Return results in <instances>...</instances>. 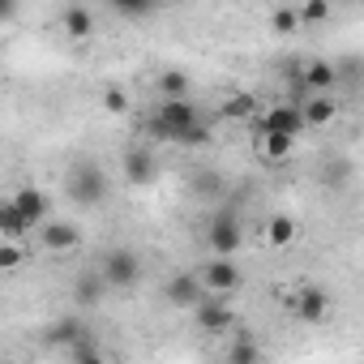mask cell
<instances>
[{"label": "cell", "mask_w": 364, "mask_h": 364, "mask_svg": "<svg viewBox=\"0 0 364 364\" xmlns=\"http://www.w3.org/2000/svg\"><path fill=\"white\" fill-rule=\"evenodd\" d=\"M202 124V112L193 99H159L154 112H150V133L159 141H176V146H185V137Z\"/></svg>", "instance_id": "6da1fadb"}, {"label": "cell", "mask_w": 364, "mask_h": 364, "mask_svg": "<svg viewBox=\"0 0 364 364\" xmlns=\"http://www.w3.org/2000/svg\"><path fill=\"white\" fill-rule=\"evenodd\" d=\"M65 193L77 202V206H103L107 193H112V180L99 163H77L65 180Z\"/></svg>", "instance_id": "7a4b0ae2"}, {"label": "cell", "mask_w": 364, "mask_h": 364, "mask_svg": "<svg viewBox=\"0 0 364 364\" xmlns=\"http://www.w3.org/2000/svg\"><path fill=\"white\" fill-rule=\"evenodd\" d=\"M206 245H210L215 257H236V253L245 249V228H240V215H236L232 206H223V210L210 215V223H206Z\"/></svg>", "instance_id": "3957f363"}, {"label": "cell", "mask_w": 364, "mask_h": 364, "mask_svg": "<svg viewBox=\"0 0 364 364\" xmlns=\"http://www.w3.org/2000/svg\"><path fill=\"white\" fill-rule=\"evenodd\" d=\"M99 279L107 283V291L116 287V291H124V287H137L141 283V257L133 253V249H107L103 253V262H99Z\"/></svg>", "instance_id": "277c9868"}, {"label": "cell", "mask_w": 364, "mask_h": 364, "mask_svg": "<svg viewBox=\"0 0 364 364\" xmlns=\"http://www.w3.org/2000/svg\"><path fill=\"white\" fill-rule=\"evenodd\" d=\"M253 133L257 137H300L304 133V120H300V107L296 103H274V107H266V112H257L253 116Z\"/></svg>", "instance_id": "5b68a950"}, {"label": "cell", "mask_w": 364, "mask_h": 364, "mask_svg": "<svg viewBox=\"0 0 364 364\" xmlns=\"http://www.w3.org/2000/svg\"><path fill=\"white\" fill-rule=\"evenodd\" d=\"M193 321H198V330H206V334H228V330L236 326V309L228 304V296H202V300L193 304Z\"/></svg>", "instance_id": "8992f818"}, {"label": "cell", "mask_w": 364, "mask_h": 364, "mask_svg": "<svg viewBox=\"0 0 364 364\" xmlns=\"http://www.w3.org/2000/svg\"><path fill=\"white\" fill-rule=\"evenodd\" d=\"M198 274V283H202V291H215V296H228V291H236L240 287V266H236V257H210L202 270H193Z\"/></svg>", "instance_id": "52a82bcc"}, {"label": "cell", "mask_w": 364, "mask_h": 364, "mask_svg": "<svg viewBox=\"0 0 364 364\" xmlns=\"http://www.w3.org/2000/svg\"><path fill=\"white\" fill-rule=\"evenodd\" d=\"M291 313H296L300 321H309V326L326 321V317H330V291H326V287H317V283L296 287V296H291Z\"/></svg>", "instance_id": "ba28073f"}, {"label": "cell", "mask_w": 364, "mask_h": 364, "mask_svg": "<svg viewBox=\"0 0 364 364\" xmlns=\"http://www.w3.org/2000/svg\"><path fill=\"white\" fill-rule=\"evenodd\" d=\"M163 296H167V304H176V309H193L206 291H202V283H198L193 270H176V274L163 283Z\"/></svg>", "instance_id": "9c48e42d"}, {"label": "cell", "mask_w": 364, "mask_h": 364, "mask_svg": "<svg viewBox=\"0 0 364 364\" xmlns=\"http://www.w3.org/2000/svg\"><path fill=\"white\" fill-rule=\"evenodd\" d=\"M43 249L48 253H73V249H82V228L77 223H69V219H56V223H43Z\"/></svg>", "instance_id": "30bf717a"}, {"label": "cell", "mask_w": 364, "mask_h": 364, "mask_svg": "<svg viewBox=\"0 0 364 364\" xmlns=\"http://www.w3.org/2000/svg\"><path fill=\"white\" fill-rule=\"evenodd\" d=\"M9 202H14V210H18L31 228H35V223H43V219H48V206H52V198H48L43 189H35V185H22Z\"/></svg>", "instance_id": "8fae6325"}, {"label": "cell", "mask_w": 364, "mask_h": 364, "mask_svg": "<svg viewBox=\"0 0 364 364\" xmlns=\"http://www.w3.org/2000/svg\"><path fill=\"white\" fill-rule=\"evenodd\" d=\"M300 107V120H304V129H330V120L338 116V103L330 99V95H309L304 103H296Z\"/></svg>", "instance_id": "7c38bea8"}, {"label": "cell", "mask_w": 364, "mask_h": 364, "mask_svg": "<svg viewBox=\"0 0 364 364\" xmlns=\"http://www.w3.org/2000/svg\"><path fill=\"white\" fill-rule=\"evenodd\" d=\"M120 163H124V180H129V185H150V176H154V150L150 146H129Z\"/></svg>", "instance_id": "4fadbf2b"}, {"label": "cell", "mask_w": 364, "mask_h": 364, "mask_svg": "<svg viewBox=\"0 0 364 364\" xmlns=\"http://www.w3.org/2000/svg\"><path fill=\"white\" fill-rule=\"evenodd\" d=\"M60 31H65L69 39H90V35H95V14H90L86 5H65V9H60Z\"/></svg>", "instance_id": "5bb4252c"}, {"label": "cell", "mask_w": 364, "mask_h": 364, "mask_svg": "<svg viewBox=\"0 0 364 364\" xmlns=\"http://www.w3.org/2000/svg\"><path fill=\"white\" fill-rule=\"evenodd\" d=\"M300 82H304L313 95H330V90H334V82H338V69H334L330 60H309V65H304V73H300Z\"/></svg>", "instance_id": "9a60e30c"}, {"label": "cell", "mask_w": 364, "mask_h": 364, "mask_svg": "<svg viewBox=\"0 0 364 364\" xmlns=\"http://www.w3.org/2000/svg\"><path fill=\"white\" fill-rule=\"evenodd\" d=\"M86 338V326H82V317H60V321H52V330H48V343L52 347H77Z\"/></svg>", "instance_id": "2e32d148"}, {"label": "cell", "mask_w": 364, "mask_h": 364, "mask_svg": "<svg viewBox=\"0 0 364 364\" xmlns=\"http://www.w3.org/2000/svg\"><path fill=\"white\" fill-rule=\"evenodd\" d=\"M0 236L14 240V245H22V240L31 236V223L14 210V202H9V198H0Z\"/></svg>", "instance_id": "e0dca14e"}, {"label": "cell", "mask_w": 364, "mask_h": 364, "mask_svg": "<svg viewBox=\"0 0 364 364\" xmlns=\"http://www.w3.org/2000/svg\"><path fill=\"white\" fill-rule=\"evenodd\" d=\"M154 90H159V99H189L193 82H189V73H185V69H163V73H159V82H154Z\"/></svg>", "instance_id": "ac0fdd59"}, {"label": "cell", "mask_w": 364, "mask_h": 364, "mask_svg": "<svg viewBox=\"0 0 364 364\" xmlns=\"http://www.w3.org/2000/svg\"><path fill=\"white\" fill-rule=\"evenodd\" d=\"M103 291H107V283L99 279V270H86V274H77V283H73V304H77V309L99 304Z\"/></svg>", "instance_id": "d6986e66"}, {"label": "cell", "mask_w": 364, "mask_h": 364, "mask_svg": "<svg viewBox=\"0 0 364 364\" xmlns=\"http://www.w3.org/2000/svg\"><path fill=\"white\" fill-rule=\"evenodd\" d=\"M296 236H300V228H296L291 215H274L266 223V245L270 249H287V245H296Z\"/></svg>", "instance_id": "ffe728a7"}, {"label": "cell", "mask_w": 364, "mask_h": 364, "mask_svg": "<svg viewBox=\"0 0 364 364\" xmlns=\"http://www.w3.org/2000/svg\"><path fill=\"white\" fill-rule=\"evenodd\" d=\"M262 360H266L262 343H257V338H249V334H240V338H232V343H228V360H223V364H262Z\"/></svg>", "instance_id": "44dd1931"}, {"label": "cell", "mask_w": 364, "mask_h": 364, "mask_svg": "<svg viewBox=\"0 0 364 364\" xmlns=\"http://www.w3.org/2000/svg\"><path fill=\"white\" fill-rule=\"evenodd\" d=\"M257 154L266 159V163H287L291 154H296V141L291 137H257Z\"/></svg>", "instance_id": "7402d4cb"}, {"label": "cell", "mask_w": 364, "mask_h": 364, "mask_svg": "<svg viewBox=\"0 0 364 364\" xmlns=\"http://www.w3.org/2000/svg\"><path fill=\"white\" fill-rule=\"evenodd\" d=\"M223 116H232V120H253V116H257V99H253V95H232V99L223 103Z\"/></svg>", "instance_id": "603a6c76"}, {"label": "cell", "mask_w": 364, "mask_h": 364, "mask_svg": "<svg viewBox=\"0 0 364 364\" xmlns=\"http://www.w3.org/2000/svg\"><path fill=\"white\" fill-rule=\"evenodd\" d=\"M18 266H26V245L0 240V274H5V270H18Z\"/></svg>", "instance_id": "cb8c5ba5"}, {"label": "cell", "mask_w": 364, "mask_h": 364, "mask_svg": "<svg viewBox=\"0 0 364 364\" xmlns=\"http://www.w3.org/2000/svg\"><path fill=\"white\" fill-rule=\"evenodd\" d=\"M103 112H107V116H124V112H129L124 86H107V90H103Z\"/></svg>", "instance_id": "d4e9b609"}, {"label": "cell", "mask_w": 364, "mask_h": 364, "mask_svg": "<svg viewBox=\"0 0 364 364\" xmlns=\"http://www.w3.org/2000/svg\"><path fill=\"white\" fill-rule=\"evenodd\" d=\"M270 26H274V35H296V26H300V22H296V9H291V5L274 9V14H270Z\"/></svg>", "instance_id": "484cf974"}, {"label": "cell", "mask_w": 364, "mask_h": 364, "mask_svg": "<svg viewBox=\"0 0 364 364\" xmlns=\"http://www.w3.org/2000/svg\"><path fill=\"white\" fill-rule=\"evenodd\" d=\"M326 18H330L326 0H304V5L296 9V22H326Z\"/></svg>", "instance_id": "4316f807"}, {"label": "cell", "mask_w": 364, "mask_h": 364, "mask_svg": "<svg viewBox=\"0 0 364 364\" xmlns=\"http://www.w3.org/2000/svg\"><path fill=\"white\" fill-rule=\"evenodd\" d=\"M116 14L120 18H146V14H154V5H146V0H124V5H116Z\"/></svg>", "instance_id": "83f0119b"}, {"label": "cell", "mask_w": 364, "mask_h": 364, "mask_svg": "<svg viewBox=\"0 0 364 364\" xmlns=\"http://www.w3.org/2000/svg\"><path fill=\"white\" fill-rule=\"evenodd\" d=\"M73 364H107L99 351H82V355H73Z\"/></svg>", "instance_id": "f1b7e54d"}, {"label": "cell", "mask_w": 364, "mask_h": 364, "mask_svg": "<svg viewBox=\"0 0 364 364\" xmlns=\"http://www.w3.org/2000/svg\"><path fill=\"white\" fill-rule=\"evenodd\" d=\"M18 14V5H14V0H0V22H9Z\"/></svg>", "instance_id": "f546056e"}]
</instances>
